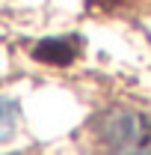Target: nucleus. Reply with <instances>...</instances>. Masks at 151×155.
Returning <instances> with one entry per match:
<instances>
[{
  "label": "nucleus",
  "mask_w": 151,
  "mask_h": 155,
  "mask_svg": "<svg viewBox=\"0 0 151 155\" xmlns=\"http://www.w3.org/2000/svg\"><path fill=\"white\" fill-rule=\"evenodd\" d=\"M92 155H151V114L110 107L95 119Z\"/></svg>",
  "instance_id": "f257e3e1"
},
{
  "label": "nucleus",
  "mask_w": 151,
  "mask_h": 155,
  "mask_svg": "<svg viewBox=\"0 0 151 155\" xmlns=\"http://www.w3.org/2000/svg\"><path fill=\"white\" fill-rule=\"evenodd\" d=\"M77 48L71 39H51V42H42L36 48V57L45 60V63H68L74 60Z\"/></svg>",
  "instance_id": "f03ea898"
},
{
  "label": "nucleus",
  "mask_w": 151,
  "mask_h": 155,
  "mask_svg": "<svg viewBox=\"0 0 151 155\" xmlns=\"http://www.w3.org/2000/svg\"><path fill=\"white\" fill-rule=\"evenodd\" d=\"M18 116H21L18 101H15V98L0 96V143L15 134V128H18Z\"/></svg>",
  "instance_id": "7ed1b4c3"
}]
</instances>
